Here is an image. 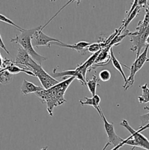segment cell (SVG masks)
I'll return each mask as SVG.
<instances>
[{"label": "cell", "mask_w": 149, "mask_h": 150, "mask_svg": "<svg viewBox=\"0 0 149 150\" xmlns=\"http://www.w3.org/2000/svg\"><path fill=\"white\" fill-rule=\"evenodd\" d=\"M140 119L141 120L142 123L139 129H141L149 124V112L148 113H146V114L141 116Z\"/></svg>", "instance_id": "cell-25"}, {"label": "cell", "mask_w": 149, "mask_h": 150, "mask_svg": "<svg viewBox=\"0 0 149 150\" xmlns=\"http://www.w3.org/2000/svg\"><path fill=\"white\" fill-rule=\"evenodd\" d=\"M149 46L147 45L145 48L143 52L139 55V56L136 58L132 64L130 68L124 65L128 69L130 70V74L128 78H127V81L124 83L123 85V88L124 91H127L129 88H131L135 82V77L136 73L142 68L144 64L149 62V59L148 57V53L149 51Z\"/></svg>", "instance_id": "cell-5"}, {"label": "cell", "mask_w": 149, "mask_h": 150, "mask_svg": "<svg viewBox=\"0 0 149 150\" xmlns=\"http://www.w3.org/2000/svg\"><path fill=\"white\" fill-rule=\"evenodd\" d=\"M13 63V61L7 59L6 58L4 59L2 55L1 54V70H5L7 67L10 66L12 63Z\"/></svg>", "instance_id": "cell-24"}, {"label": "cell", "mask_w": 149, "mask_h": 150, "mask_svg": "<svg viewBox=\"0 0 149 150\" xmlns=\"http://www.w3.org/2000/svg\"><path fill=\"white\" fill-rule=\"evenodd\" d=\"M99 78L103 82L108 81L111 78V74L108 70H103L99 73Z\"/></svg>", "instance_id": "cell-23"}, {"label": "cell", "mask_w": 149, "mask_h": 150, "mask_svg": "<svg viewBox=\"0 0 149 150\" xmlns=\"http://www.w3.org/2000/svg\"><path fill=\"white\" fill-rule=\"evenodd\" d=\"M85 101H83V100H80L79 102L80 105L83 106L84 105H89L93 106L98 112V114H100L101 112V109L100 106V103L101 102L100 97L98 95H96L93 96L92 98H88L85 97Z\"/></svg>", "instance_id": "cell-15"}, {"label": "cell", "mask_w": 149, "mask_h": 150, "mask_svg": "<svg viewBox=\"0 0 149 150\" xmlns=\"http://www.w3.org/2000/svg\"><path fill=\"white\" fill-rule=\"evenodd\" d=\"M146 46L147 45L149 46V36H148V38H147V40L146 41Z\"/></svg>", "instance_id": "cell-29"}, {"label": "cell", "mask_w": 149, "mask_h": 150, "mask_svg": "<svg viewBox=\"0 0 149 150\" xmlns=\"http://www.w3.org/2000/svg\"><path fill=\"white\" fill-rule=\"evenodd\" d=\"M111 60L112 62V65L114 66V67L121 74V76H122L124 82H125L127 81V78L126 76V75L122 69V64L120 63V62L118 60V59L115 57L114 54V52H113V48L111 49Z\"/></svg>", "instance_id": "cell-18"}, {"label": "cell", "mask_w": 149, "mask_h": 150, "mask_svg": "<svg viewBox=\"0 0 149 150\" xmlns=\"http://www.w3.org/2000/svg\"><path fill=\"white\" fill-rule=\"evenodd\" d=\"M13 79V75L7 70L0 71V82L3 85H8L12 82Z\"/></svg>", "instance_id": "cell-21"}, {"label": "cell", "mask_w": 149, "mask_h": 150, "mask_svg": "<svg viewBox=\"0 0 149 150\" xmlns=\"http://www.w3.org/2000/svg\"><path fill=\"white\" fill-rule=\"evenodd\" d=\"M31 59L32 58L28 54V53L20 46L19 45L18 54L16 56L15 59L13 60V63L15 64L23 66L29 69V64Z\"/></svg>", "instance_id": "cell-13"}, {"label": "cell", "mask_w": 149, "mask_h": 150, "mask_svg": "<svg viewBox=\"0 0 149 150\" xmlns=\"http://www.w3.org/2000/svg\"><path fill=\"white\" fill-rule=\"evenodd\" d=\"M0 46H1V48L2 49L8 54H10L9 52V51L8 50V49H6V46H5V44H4V42H3V39H2V38L1 35V43H0Z\"/></svg>", "instance_id": "cell-27"}, {"label": "cell", "mask_w": 149, "mask_h": 150, "mask_svg": "<svg viewBox=\"0 0 149 150\" xmlns=\"http://www.w3.org/2000/svg\"><path fill=\"white\" fill-rule=\"evenodd\" d=\"M98 82L99 79L95 75H93L91 79H87L86 81V86L93 96L96 95L97 87L98 85H99Z\"/></svg>", "instance_id": "cell-19"}, {"label": "cell", "mask_w": 149, "mask_h": 150, "mask_svg": "<svg viewBox=\"0 0 149 150\" xmlns=\"http://www.w3.org/2000/svg\"><path fill=\"white\" fill-rule=\"evenodd\" d=\"M29 69L39 79L44 89H48L59 83L60 82L49 75L43 68L41 64H38L33 59H31L29 64Z\"/></svg>", "instance_id": "cell-4"}, {"label": "cell", "mask_w": 149, "mask_h": 150, "mask_svg": "<svg viewBox=\"0 0 149 150\" xmlns=\"http://www.w3.org/2000/svg\"><path fill=\"white\" fill-rule=\"evenodd\" d=\"M40 150H47V147H44V148H43L41 149Z\"/></svg>", "instance_id": "cell-30"}, {"label": "cell", "mask_w": 149, "mask_h": 150, "mask_svg": "<svg viewBox=\"0 0 149 150\" xmlns=\"http://www.w3.org/2000/svg\"><path fill=\"white\" fill-rule=\"evenodd\" d=\"M66 5H65L63 8H61V9L59 10V11L53 16L52 17L44 26H38L37 30L34 32V33L32 37V45L33 47H39V46H46L48 47H51V45L53 42H58V43H61V40L51 38L47 35H46L43 31V29L46 28V26L65 8L67 6Z\"/></svg>", "instance_id": "cell-6"}, {"label": "cell", "mask_w": 149, "mask_h": 150, "mask_svg": "<svg viewBox=\"0 0 149 150\" xmlns=\"http://www.w3.org/2000/svg\"><path fill=\"white\" fill-rule=\"evenodd\" d=\"M148 1L146 0H139V5L134 9V11L127 17H125V19L122 21V25L121 26L120 30L121 32H123V31H125L127 28V27L128 26V25H129V23L132 21V20L136 17V16L139 14V13L141 11V9L143 8H145L147 6L148 4Z\"/></svg>", "instance_id": "cell-12"}, {"label": "cell", "mask_w": 149, "mask_h": 150, "mask_svg": "<svg viewBox=\"0 0 149 150\" xmlns=\"http://www.w3.org/2000/svg\"><path fill=\"white\" fill-rule=\"evenodd\" d=\"M21 93L23 96H26L31 93H37L43 91L44 89L43 86H37L29 82L26 79H24L21 86Z\"/></svg>", "instance_id": "cell-14"}, {"label": "cell", "mask_w": 149, "mask_h": 150, "mask_svg": "<svg viewBox=\"0 0 149 150\" xmlns=\"http://www.w3.org/2000/svg\"><path fill=\"white\" fill-rule=\"evenodd\" d=\"M7 70L11 74H12L13 75L17 74L18 73H24L26 74L27 75L36 76L29 69L23 67V66L15 64L13 63L10 66H9L5 70Z\"/></svg>", "instance_id": "cell-16"}, {"label": "cell", "mask_w": 149, "mask_h": 150, "mask_svg": "<svg viewBox=\"0 0 149 150\" xmlns=\"http://www.w3.org/2000/svg\"><path fill=\"white\" fill-rule=\"evenodd\" d=\"M38 26L36 28L24 29L20 34L16 35L15 38L11 39V42H15L19 44L23 49H25L30 57L38 64L41 65V63L47 60V58L39 54L34 49L32 45V37L34 32L37 30Z\"/></svg>", "instance_id": "cell-2"}, {"label": "cell", "mask_w": 149, "mask_h": 150, "mask_svg": "<svg viewBox=\"0 0 149 150\" xmlns=\"http://www.w3.org/2000/svg\"><path fill=\"white\" fill-rule=\"evenodd\" d=\"M99 115L100 116L101 118L102 119V120L104 122V129H105V131L106 134L108 137V142L111 144H112L114 146V147L123 143L125 142V139H124L120 137L119 136H118L117 134V133H115V131L114 124L109 123L107 121V120L105 116H104L102 110H101V113L99 114Z\"/></svg>", "instance_id": "cell-8"}, {"label": "cell", "mask_w": 149, "mask_h": 150, "mask_svg": "<svg viewBox=\"0 0 149 150\" xmlns=\"http://www.w3.org/2000/svg\"><path fill=\"white\" fill-rule=\"evenodd\" d=\"M113 47V45L110 43L105 47L103 48L100 52L97 58L96 59L92 69H95L97 67L104 66L108 64L111 59V50Z\"/></svg>", "instance_id": "cell-10"}, {"label": "cell", "mask_w": 149, "mask_h": 150, "mask_svg": "<svg viewBox=\"0 0 149 150\" xmlns=\"http://www.w3.org/2000/svg\"><path fill=\"white\" fill-rule=\"evenodd\" d=\"M149 36V25L146 30L141 33H136L131 32L129 36L131 37L130 42L132 43V46L131 47V50L132 52H136V59L141 54V50L144 47H146V41Z\"/></svg>", "instance_id": "cell-7"}, {"label": "cell", "mask_w": 149, "mask_h": 150, "mask_svg": "<svg viewBox=\"0 0 149 150\" xmlns=\"http://www.w3.org/2000/svg\"><path fill=\"white\" fill-rule=\"evenodd\" d=\"M126 142H127V139H125V142H124L123 143H122V144H121L120 145H119V146H117V147H114L113 149H112L111 150H119V149H120V148H121L122 146H124V145H125V144H126ZM110 145H111V144L108 142L107 143V144H105V146L104 147V148L103 149V150H106V149H107V148Z\"/></svg>", "instance_id": "cell-26"}, {"label": "cell", "mask_w": 149, "mask_h": 150, "mask_svg": "<svg viewBox=\"0 0 149 150\" xmlns=\"http://www.w3.org/2000/svg\"><path fill=\"white\" fill-rule=\"evenodd\" d=\"M120 125L125 128L131 134L128 138L126 139L127 142L125 145L149 150V139L146 137L138 130H134L125 119H123L122 120Z\"/></svg>", "instance_id": "cell-3"}, {"label": "cell", "mask_w": 149, "mask_h": 150, "mask_svg": "<svg viewBox=\"0 0 149 150\" xmlns=\"http://www.w3.org/2000/svg\"><path fill=\"white\" fill-rule=\"evenodd\" d=\"M74 79V77H69L50 89H44L35 93L41 102L46 105L47 112L50 116H53L55 108L67 102L65 98V92Z\"/></svg>", "instance_id": "cell-1"}, {"label": "cell", "mask_w": 149, "mask_h": 150, "mask_svg": "<svg viewBox=\"0 0 149 150\" xmlns=\"http://www.w3.org/2000/svg\"><path fill=\"white\" fill-rule=\"evenodd\" d=\"M0 16H1V19H0V20H1V22H4V23H7V24H9V25H11L14 26V27L16 28L18 30H19L20 32H23V31L25 29H23V28L20 27V26H18V25H16L15 23H14L12 20H11L10 19L6 17L5 16L3 15L2 14H1Z\"/></svg>", "instance_id": "cell-22"}, {"label": "cell", "mask_w": 149, "mask_h": 150, "mask_svg": "<svg viewBox=\"0 0 149 150\" xmlns=\"http://www.w3.org/2000/svg\"><path fill=\"white\" fill-rule=\"evenodd\" d=\"M142 89V93L138 97V100L140 103H149V88L148 83H145L140 86Z\"/></svg>", "instance_id": "cell-20"}, {"label": "cell", "mask_w": 149, "mask_h": 150, "mask_svg": "<svg viewBox=\"0 0 149 150\" xmlns=\"http://www.w3.org/2000/svg\"><path fill=\"white\" fill-rule=\"evenodd\" d=\"M149 25V2L148 4L145 9V15L143 21H140L136 28V33H141L143 32Z\"/></svg>", "instance_id": "cell-17"}, {"label": "cell", "mask_w": 149, "mask_h": 150, "mask_svg": "<svg viewBox=\"0 0 149 150\" xmlns=\"http://www.w3.org/2000/svg\"><path fill=\"white\" fill-rule=\"evenodd\" d=\"M146 129H149V124H148V125H146V126H145V127H142V128H141V129H139L138 130V131L139 132H142L143 131H145V130H146Z\"/></svg>", "instance_id": "cell-28"}, {"label": "cell", "mask_w": 149, "mask_h": 150, "mask_svg": "<svg viewBox=\"0 0 149 150\" xmlns=\"http://www.w3.org/2000/svg\"><path fill=\"white\" fill-rule=\"evenodd\" d=\"M58 68L57 66V67L54 68L53 70V74L55 75L56 78H63V80L65 79V76H69L70 77H74L75 79L81 83L82 86H86V77H85L83 74L80 71L79 69L76 67L74 70H67L61 72H57V70Z\"/></svg>", "instance_id": "cell-9"}, {"label": "cell", "mask_w": 149, "mask_h": 150, "mask_svg": "<svg viewBox=\"0 0 149 150\" xmlns=\"http://www.w3.org/2000/svg\"><path fill=\"white\" fill-rule=\"evenodd\" d=\"M91 43L85 42V41H80L74 44H67L64 42L58 43V42H53L51 45H56L60 47H67L69 49H71L76 50L78 53L80 54L82 56L86 55L87 52H88L87 47L90 46Z\"/></svg>", "instance_id": "cell-11"}, {"label": "cell", "mask_w": 149, "mask_h": 150, "mask_svg": "<svg viewBox=\"0 0 149 150\" xmlns=\"http://www.w3.org/2000/svg\"><path fill=\"white\" fill-rule=\"evenodd\" d=\"M82 150H83V149H82Z\"/></svg>", "instance_id": "cell-31"}]
</instances>
